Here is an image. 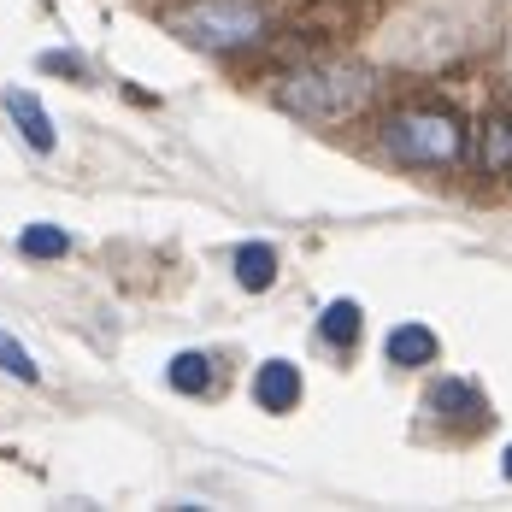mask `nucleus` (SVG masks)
<instances>
[{
	"mask_svg": "<svg viewBox=\"0 0 512 512\" xmlns=\"http://www.w3.org/2000/svg\"><path fill=\"white\" fill-rule=\"evenodd\" d=\"M377 95V71L359 65V59H307L295 71L277 77L271 101L307 124H336V118H354L359 106Z\"/></svg>",
	"mask_w": 512,
	"mask_h": 512,
	"instance_id": "f257e3e1",
	"label": "nucleus"
},
{
	"mask_svg": "<svg viewBox=\"0 0 512 512\" xmlns=\"http://www.w3.org/2000/svg\"><path fill=\"white\" fill-rule=\"evenodd\" d=\"M383 154L401 159V165H424V171H454L465 165L471 154V130L454 106L442 101H412V106H395L383 118Z\"/></svg>",
	"mask_w": 512,
	"mask_h": 512,
	"instance_id": "f03ea898",
	"label": "nucleus"
},
{
	"mask_svg": "<svg viewBox=\"0 0 512 512\" xmlns=\"http://www.w3.org/2000/svg\"><path fill=\"white\" fill-rule=\"evenodd\" d=\"M171 36H183L189 48L206 53H236V48H254L265 36V6L259 0H183L165 12Z\"/></svg>",
	"mask_w": 512,
	"mask_h": 512,
	"instance_id": "7ed1b4c3",
	"label": "nucleus"
},
{
	"mask_svg": "<svg viewBox=\"0 0 512 512\" xmlns=\"http://www.w3.org/2000/svg\"><path fill=\"white\" fill-rule=\"evenodd\" d=\"M254 401L265 412H295L301 407V365L289 359H265L254 371Z\"/></svg>",
	"mask_w": 512,
	"mask_h": 512,
	"instance_id": "20e7f679",
	"label": "nucleus"
},
{
	"mask_svg": "<svg viewBox=\"0 0 512 512\" xmlns=\"http://www.w3.org/2000/svg\"><path fill=\"white\" fill-rule=\"evenodd\" d=\"M6 112H12V124H18V136L36 148V154H53V118H48V106L36 101L30 89H6Z\"/></svg>",
	"mask_w": 512,
	"mask_h": 512,
	"instance_id": "39448f33",
	"label": "nucleus"
},
{
	"mask_svg": "<svg viewBox=\"0 0 512 512\" xmlns=\"http://www.w3.org/2000/svg\"><path fill=\"white\" fill-rule=\"evenodd\" d=\"M477 136H483L477 165H483L489 177H512V112H489Z\"/></svg>",
	"mask_w": 512,
	"mask_h": 512,
	"instance_id": "423d86ee",
	"label": "nucleus"
},
{
	"mask_svg": "<svg viewBox=\"0 0 512 512\" xmlns=\"http://www.w3.org/2000/svg\"><path fill=\"white\" fill-rule=\"evenodd\" d=\"M383 354H389V365H430V359H436V330H424V324H395L389 342H383Z\"/></svg>",
	"mask_w": 512,
	"mask_h": 512,
	"instance_id": "0eeeda50",
	"label": "nucleus"
},
{
	"mask_svg": "<svg viewBox=\"0 0 512 512\" xmlns=\"http://www.w3.org/2000/svg\"><path fill=\"white\" fill-rule=\"evenodd\" d=\"M236 283L254 289V295H265V289L277 283V254H271L265 242H242V248H236Z\"/></svg>",
	"mask_w": 512,
	"mask_h": 512,
	"instance_id": "6e6552de",
	"label": "nucleus"
},
{
	"mask_svg": "<svg viewBox=\"0 0 512 512\" xmlns=\"http://www.w3.org/2000/svg\"><path fill=\"white\" fill-rule=\"evenodd\" d=\"M359 330H365V312H359V301H330V307H324V318H318V336H324L330 348H354Z\"/></svg>",
	"mask_w": 512,
	"mask_h": 512,
	"instance_id": "1a4fd4ad",
	"label": "nucleus"
},
{
	"mask_svg": "<svg viewBox=\"0 0 512 512\" xmlns=\"http://www.w3.org/2000/svg\"><path fill=\"white\" fill-rule=\"evenodd\" d=\"M165 377H171L177 395H206V389L218 383V371H212V359L206 354H177L171 365H165Z\"/></svg>",
	"mask_w": 512,
	"mask_h": 512,
	"instance_id": "9d476101",
	"label": "nucleus"
},
{
	"mask_svg": "<svg viewBox=\"0 0 512 512\" xmlns=\"http://www.w3.org/2000/svg\"><path fill=\"white\" fill-rule=\"evenodd\" d=\"M18 254L24 259H65L71 254V236H65L59 224H30V230L18 236Z\"/></svg>",
	"mask_w": 512,
	"mask_h": 512,
	"instance_id": "9b49d317",
	"label": "nucleus"
},
{
	"mask_svg": "<svg viewBox=\"0 0 512 512\" xmlns=\"http://www.w3.org/2000/svg\"><path fill=\"white\" fill-rule=\"evenodd\" d=\"M0 371H6V377H18V383H36V377H42V365L30 359V348H24V342H12L6 330H0Z\"/></svg>",
	"mask_w": 512,
	"mask_h": 512,
	"instance_id": "f8f14e48",
	"label": "nucleus"
},
{
	"mask_svg": "<svg viewBox=\"0 0 512 512\" xmlns=\"http://www.w3.org/2000/svg\"><path fill=\"white\" fill-rule=\"evenodd\" d=\"M36 65H42V71H48V77H77V83H83V59H77V53H42V59H36Z\"/></svg>",
	"mask_w": 512,
	"mask_h": 512,
	"instance_id": "ddd939ff",
	"label": "nucleus"
},
{
	"mask_svg": "<svg viewBox=\"0 0 512 512\" xmlns=\"http://www.w3.org/2000/svg\"><path fill=\"white\" fill-rule=\"evenodd\" d=\"M501 471H507V477H512V448H507V454H501Z\"/></svg>",
	"mask_w": 512,
	"mask_h": 512,
	"instance_id": "4468645a",
	"label": "nucleus"
}]
</instances>
